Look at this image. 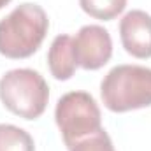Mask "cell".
<instances>
[{
    "label": "cell",
    "instance_id": "cell-3",
    "mask_svg": "<svg viewBox=\"0 0 151 151\" xmlns=\"http://www.w3.org/2000/svg\"><path fill=\"white\" fill-rule=\"evenodd\" d=\"M0 100L12 114L37 119L46 111L49 86L34 69H12L0 79Z\"/></svg>",
    "mask_w": 151,
    "mask_h": 151
},
{
    "label": "cell",
    "instance_id": "cell-6",
    "mask_svg": "<svg viewBox=\"0 0 151 151\" xmlns=\"http://www.w3.org/2000/svg\"><path fill=\"white\" fill-rule=\"evenodd\" d=\"M119 39L134 58H151V14L141 9L127 12L119 21Z\"/></svg>",
    "mask_w": 151,
    "mask_h": 151
},
{
    "label": "cell",
    "instance_id": "cell-4",
    "mask_svg": "<svg viewBox=\"0 0 151 151\" xmlns=\"http://www.w3.org/2000/svg\"><path fill=\"white\" fill-rule=\"evenodd\" d=\"M55 119L65 146L70 150L81 139L102 128V114L95 99L86 91L65 93L55 109Z\"/></svg>",
    "mask_w": 151,
    "mask_h": 151
},
{
    "label": "cell",
    "instance_id": "cell-2",
    "mask_svg": "<svg viewBox=\"0 0 151 151\" xmlns=\"http://www.w3.org/2000/svg\"><path fill=\"white\" fill-rule=\"evenodd\" d=\"M104 106L113 113H127L151 106V69L116 65L100 83Z\"/></svg>",
    "mask_w": 151,
    "mask_h": 151
},
{
    "label": "cell",
    "instance_id": "cell-7",
    "mask_svg": "<svg viewBox=\"0 0 151 151\" xmlns=\"http://www.w3.org/2000/svg\"><path fill=\"white\" fill-rule=\"evenodd\" d=\"M47 65L49 72L58 81H67L74 76L77 63L74 58V47L70 35H58L51 42L47 51Z\"/></svg>",
    "mask_w": 151,
    "mask_h": 151
},
{
    "label": "cell",
    "instance_id": "cell-5",
    "mask_svg": "<svg viewBox=\"0 0 151 151\" xmlns=\"http://www.w3.org/2000/svg\"><path fill=\"white\" fill-rule=\"evenodd\" d=\"M74 58L77 67L97 70L113 56V40L109 32L100 25H84L72 39Z\"/></svg>",
    "mask_w": 151,
    "mask_h": 151
},
{
    "label": "cell",
    "instance_id": "cell-1",
    "mask_svg": "<svg viewBox=\"0 0 151 151\" xmlns=\"http://www.w3.org/2000/svg\"><path fill=\"white\" fill-rule=\"evenodd\" d=\"M49 30L46 11L37 4H21L0 19V55L11 60L32 56Z\"/></svg>",
    "mask_w": 151,
    "mask_h": 151
},
{
    "label": "cell",
    "instance_id": "cell-9",
    "mask_svg": "<svg viewBox=\"0 0 151 151\" xmlns=\"http://www.w3.org/2000/svg\"><path fill=\"white\" fill-rule=\"evenodd\" d=\"M81 9L95 19L109 21L127 7V0H79Z\"/></svg>",
    "mask_w": 151,
    "mask_h": 151
},
{
    "label": "cell",
    "instance_id": "cell-8",
    "mask_svg": "<svg viewBox=\"0 0 151 151\" xmlns=\"http://www.w3.org/2000/svg\"><path fill=\"white\" fill-rule=\"evenodd\" d=\"M0 151H35V144L27 130L0 123Z\"/></svg>",
    "mask_w": 151,
    "mask_h": 151
},
{
    "label": "cell",
    "instance_id": "cell-10",
    "mask_svg": "<svg viewBox=\"0 0 151 151\" xmlns=\"http://www.w3.org/2000/svg\"><path fill=\"white\" fill-rule=\"evenodd\" d=\"M70 151H116L113 146V141L109 137V134L100 128L99 132L81 139L79 142H76L70 148Z\"/></svg>",
    "mask_w": 151,
    "mask_h": 151
},
{
    "label": "cell",
    "instance_id": "cell-11",
    "mask_svg": "<svg viewBox=\"0 0 151 151\" xmlns=\"http://www.w3.org/2000/svg\"><path fill=\"white\" fill-rule=\"evenodd\" d=\"M9 2H11V0H0V9H2V7H5Z\"/></svg>",
    "mask_w": 151,
    "mask_h": 151
}]
</instances>
